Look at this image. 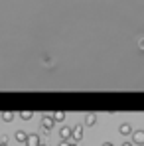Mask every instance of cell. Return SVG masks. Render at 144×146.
Wrapping results in <instances>:
<instances>
[{
    "instance_id": "3",
    "label": "cell",
    "mask_w": 144,
    "mask_h": 146,
    "mask_svg": "<svg viewBox=\"0 0 144 146\" xmlns=\"http://www.w3.org/2000/svg\"><path fill=\"white\" fill-rule=\"evenodd\" d=\"M26 138H28V134H26L24 130H18V132H16V140H18V142H26Z\"/></svg>"
},
{
    "instance_id": "10",
    "label": "cell",
    "mask_w": 144,
    "mask_h": 146,
    "mask_svg": "<svg viewBox=\"0 0 144 146\" xmlns=\"http://www.w3.org/2000/svg\"><path fill=\"white\" fill-rule=\"evenodd\" d=\"M103 146H115V144H111V142H105V144H103Z\"/></svg>"
},
{
    "instance_id": "11",
    "label": "cell",
    "mask_w": 144,
    "mask_h": 146,
    "mask_svg": "<svg viewBox=\"0 0 144 146\" xmlns=\"http://www.w3.org/2000/svg\"><path fill=\"white\" fill-rule=\"evenodd\" d=\"M59 146H69V144H67V142H61V144H59Z\"/></svg>"
},
{
    "instance_id": "9",
    "label": "cell",
    "mask_w": 144,
    "mask_h": 146,
    "mask_svg": "<svg viewBox=\"0 0 144 146\" xmlns=\"http://www.w3.org/2000/svg\"><path fill=\"white\" fill-rule=\"evenodd\" d=\"M122 146H132V144L130 142H122Z\"/></svg>"
},
{
    "instance_id": "13",
    "label": "cell",
    "mask_w": 144,
    "mask_h": 146,
    "mask_svg": "<svg viewBox=\"0 0 144 146\" xmlns=\"http://www.w3.org/2000/svg\"><path fill=\"white\" fill-rule=\"evenodd\" d=\"M38 146H42V144H38Z\"/></svg>"
},
{
    "instance_id": "5",
    "label": "cell",
    "mask_w": 144,
    "mask_h": 146,
    "mask_svg": "<svg viewBox=\"0 0 144 146\" xmlns=\"http://www.w3.org/2000/svg\"><path fill=\"white\" fill-rule=\"evenodd\" d=\"M128 132H130V126H128L126 122H124V124H120V134H128Z\"/></svg>"
},
{
    "instance_id": "7",
    "label": "cell",
    "mask_w": 144,
    "mask_h": 146,
    "mask_svg": "<svg viewBox=\"0 0 144 146\" xmlns=\"http://www.w3.org/2000/svg\"><path fill=\"white\" fill-rule=\"evenodd\" d=\"M2 117H4V119H6V121H8V122H10V121H12V119H14V115H12V113H4Z\"/></svg>"
},
{
    "instance_id": "2",
    "label": "cell",
    "mask_w": 144,
    "mask_h": 146,
    "mask_svg": "<svg viewBox=\"0 0 144 146\" xmlns=\"http://www.w3.org/2000/svg\"><path fill=\"white\" fill-rule=\"evenodd\" d=\"M26 144L28 146H38L40 144V138H38L36 134H34V136H28V138H26Z\"/></svg>"
},
{
    "instance_id": "12",
    "label": "cell",
    "mask_w": 144,
    "mask_h": 146,
    "mask_svg": "<svg viewBox=\"0 0 144 146\" xmlns=\"http://www.w3.org/2000/svg\"><path fill=\"white\" fill-rule=\"evenodd\" d=\"M0 146H8V144H6V142H4V144H0Z\"/></svg>"
},
{
    "instance_id": "1",
    "label": "cell",
    "mask_w": 144,
    "mask_h": 146,
    "mask_svg": "<svg viewBox=\"0 0 144 146\" xmlns=\"http://www.w3.org/2000/svg\"><path fill=\"white\" fill-rule=\"evenodd\" d=\"M132 140H134L136 144H144V132H142V130H138V132H134V136H132Z\"/></svg>"
},
{
    "instance_id": "6",
    "label": "cell",
    "mask_w": 144,
    "mask_h": 146,
    "mask_svg": "<svg viewBox=\"0 0 144 146\" xmlns=\"http://www.w3.org/2000/svg\"><path fill=\"white\" fill-rule=\"evenodd\" d=\"M85 124H87V126H93V124H95V117H93V115H89V117H87V121H85Z\"/></svg>"
},
{
    "instance_id": "8",
    "label": "cell",
    "mask_w": 144,
    "mask_h": 146,
    "mask_svg": "<svg viewBox=\"0 0 144 146\" xmlns=\"http://www.w3.org/2000/svg\"><path fill=\"white\" fill-rule=\"evenodd\" d=\"M44 126H46V128H49V126H53V121H49V119H46V122H44Z\"/></svg>"
},
{
    "instance_id": "4",
    "label": "cell",
    "mask_w": 144,
    "mask_h": 146,
    "mask_svg": "<svg viewBox=\"0 0 144 146\" xmlns=\"http://www.w3.org/2000/svg\"><path fill=\"white\" fill-rule=\"evenodd\" d=\"M69 136H71V128H61V138L67 140Z\"/></svg>"
}]
</instances>
